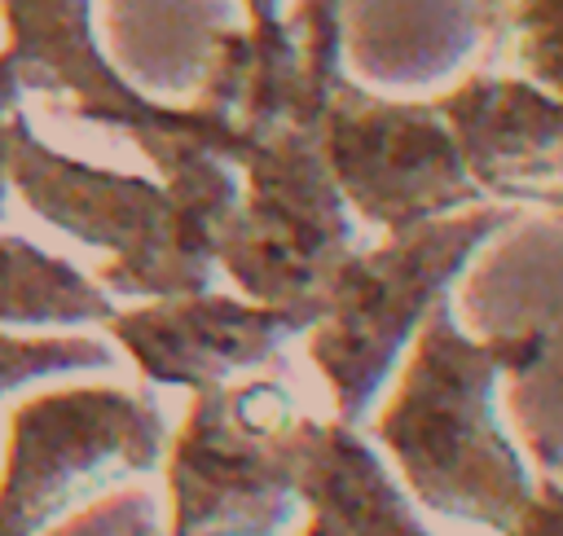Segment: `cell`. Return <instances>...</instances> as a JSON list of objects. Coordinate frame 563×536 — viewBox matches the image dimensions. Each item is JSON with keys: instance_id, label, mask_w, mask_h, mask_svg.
Returning a JSON list of instances; mask_svg holds the SVG:
<instances>
[{"instance_id": "e0dca14e", "label": "cell", "mask_w": 563, "mask_h": 536, "mask_svg": "<svg viewBox=\"0 0 563 536\" xmlns=\"http://www.w3.org/2000/svg\"><path fill=\"white\" fill-rule=\"evenodd\" d=\"M22 75L13 66V57L0 48V220H4V202H9V154H13V136H18V123L26 119L22 114Z\"/></svg>"}, {"instance_id": "ac0fdd59", "label": "cell", "mask_w": 563, "mask_h": 536, "mask_svg": "<svg viewBox=\"0 0 563 536\" xmlns=\"http://www.w3.org/2000/svg\"><path fill=\"white\" fill-rule=\"evenodd\" d=\"M506 536H563V483L537 479L528 510L515 518V527Z\"/></svg>"}, {"instance_id": "6da1fadb", "label": "cell", "mask_w": 563, "mask_h": 536, "mask_svg": "<svg viewBox=\"0 0 563 536\" xmlns=\"http://www.w3.org/2000/svg\"><path fill=\"white\" fill-rule=\"evenodd\" d=\"M545 343L541 330L475 338L457 321L453 294L431 308L374 417V439L422 510L497 536L528 510L537 474L510 439L497 395L506 378L545 360Z\"/></svg>"}, {"instance_id": "7c38bea8", "label": "cell", "mask_w": 563, "mask_h": 536, "mask_svg": "<svg viewBox=\"0 0 563 536\" xmlns=\"http://www.w3.org/2000/svg\"><path fill=\"white\" fill-rule=\"evenodd\" d=\"M295 444V483L308 510V536H435L409 488L352 422L303 417Z\"/></svg>"}, {"instance_id": "5b68a950", "label": "cell", "mask_w": 563, "mask_h": 536, "mask_svg": "<svg viewBox=\"0 0 563 536\" xmlns=\"http://www.w3.org/2000/svg\"><path fill=\"white\" fill-rule=\"evenodd\" d=\"M167 417L150 391L53 387L9 409L0 536H40L101 488L158 470Z\"/></svg>"}, {"instance_id": "9c48e42d", "label": "cell", "mask_w": 563, "mask_h": 536, "mask_svg": "<svg viewBox=\"0 0 563 536\" xmlns=\"http://www.w3.org/2000/svg\"><path fill=\"white\" fill-rule=\"evenodd\" d=\"M347 0H299L290 18H246L211 35L198 110L220 119L246 154L282 132H321L347 83Z\"/></svg>"}, {"instance_id": "8992f818", "label": "cell", "mask_w": 563, "mask_h": 536, "mask_svg": "<svg viewBox=\"0 0 563 536\" xmlns=\"http://www.w3.org/2000/svg\"><path fill=\"white\" fill-rule=\"evenodd\" d=\"M356 250V215L334 185L321 132H282L242 158V202L220 233L216 268L255 303L321 316L325 286Z\"/></svg>"}, {"instance_id": "8fae6325", "label": "cell", "mask_w": 563, "mask_h": 536, "mask_svg": "<svg viewBox=\"0 0 563 536\" xmlns=\"http://www.w3.org/2000/svg\"><path fill=\"white\" fill-rule=\"evenodd\" d=\"M435 105L488 202L563 211V97L523 75H471Z\"/></svg>"}, {"instance_id": "3957f363", "label": "cell", "mask_w": 563, "mask_h": 536, "mask_svg": "<svg viewBox=\"0 0 563 536\" xmlns=\"http://www.w3.org/2000/svg\"><path fill=\"white\" fill-rule=\"evenodd\" d=\"M519 220V206L479 202L457 215L387 233L369 250H352L325 286V303L308 338V360L321 369L334 417L361 422L378 391L396 378L422 321L444 303L471 259Z\"/></svg>"}, {"instance_id": "ffe728a7", "label": "cell", "mask_w": 563, "mask_h": 536, "mask_svg": "<svg viewBox=\"0 0 563 536\" xmlns=\"http://www.w3.org/2000/svg\"><path fill=\"white\" fill-rule=\"evenodd\" d=\"M299 536H308V532H299Z\"/></svg>"}, {"instance_id": "277c9868", "label": "cell", "mask_w": 563, "mask_h": 536, "mask_svg": "<svg viewBox=\"0 0 563 536\" xmlns=\"http://www.w3.org/2000/svg\"><path fill=\"white\" fill-rule=\"evenodd\" d=\"M299 422V400L277 378L194 391L163 453L167 536H282L303 510L295 483Z\"/></svg>"}, {"instance_id": "4fadbf2b", "label": "cell", "mask_w": 563, "mask_h": 536, "mask_svg": "<svg viewBox=\"0 0 563 536\" xmlns=\"http://www.w3.org/2000/svg\"><path fill=\"white\" fill-rule=\"evenodd\" d=\"M114 312V299L70 259L48 255L18 233H0V325L70 330L106 325Z\"/></svg>"}, {"instance_id": "ba28073f", "label": "cell", "mask_w": 563, "mask_h": 536, "mask_svg": "<svg viewBox=\"0 0 563 536\" xmlns=\"http://www.w3.org/2000/svg\"><path fill=\"white\" fill-rule=\"evenodd\" d=\"M321 149L352 215L383 233L488 202L435 101H387L347 79L325 110Z\"/></svg>"}, {"instance_id": "2e32d148", "label": "cell", "mask_w": 563, "mask_h": 536, "mask_svg": "<svg viewBox=\"0 0 563 536\" xmlns=\"http://www.w3.org/2000/svg\"><path fill=\"white\" fill-rule=\"evenodd\" d=\"M40 536H158V496L150 488H119L75 505Z\"/></svg>"}, {"instance_id": "d6986e66", "label": "cell", "mask_w": 563, "mask_h": 536, "mask_svg": "<svg viewBox=\"0 0 563 536\" xmlns=\"http://www.w3.org/2000/svg\"><path fill=\"white\" fill-rule=\"evenodd\" d=\"M251 18H277L282 13V0H242Z\"/></svg>"}, {"instance_id": "52a82bcc", "label": "cell", "mask_w": 563, "mask_h": 536, "mask_svg": "<svg viewBox=\"0 0 563 536\" xmlns=\"http://www.w3.org/2000/svg\"><path fill=\"white\" fill-rule=\"evenodd\" d=\"M22 88L62 97L75 119L123 132L158 176L194 154H220L242 167L246 145L198 105H163L145 97L101 53L92 31V0H0Z\"/></svg>"}, {"instance_id": "9a60e30c", "label": "cell", "mask_w": 563, "mask_h": 536, "mask_svg": "<svg viewBox=\"0 0 563 536\" xmlns=\"http://www.w3.org/2000/svg\"><path fill=\"white\" fill-rule=\"evenodd\" d=\"M515 75L563 97V0H493Z\"/></svg>"}, {"instance_id": "5bb4252c", "label": "cell", "mask_w": 563, "mask_h": 536, "mask_svg": "<svg viewBox=\"0 0 563 536\" xmlns=\"http://www.w3.org/2000/svg\"><path fill=\"white\" fill-rule=\"evenodd\" d=\"M119 356L88 334H4L0 330V395L44 382V378H66V373H110Z\"/></svg>"}, {"instance_id": "7a4b0ae2", "label": "cell", "mask_w": 563, "mask_h": 536, "mask_svg": "<svg viewBox=\"0 0 563 536\" xmlns=\"http://www.w3.org/2000/svg\"><path fill=\"white\" fill-rule=\"evenodd\" d=\"M242 167L194 154L163 180L70 158L22 119L9 154L13 193L57 233L106 250L101 290L123 299H176L211 290L216 246L242 202Z\"/></svg>"}, {"instance_id": "30bf717a", "label": "cell", "mask_w": 563, "mask_h": 536, "mask_svg": "<svg viewBox=\"0 0 563 536\" xmlns=\"http://www.w3.org/2000/svg\"><path fill=\"white\" fill-rule=\"evenodd\" d=\"M317 325L303 308H277L255 299H233L216 290L145 299L141 308H119L106 330L132 356L145 382L207 391L233 373L277 360L290 338H303Z\"/></svg>"}]
</instances>
